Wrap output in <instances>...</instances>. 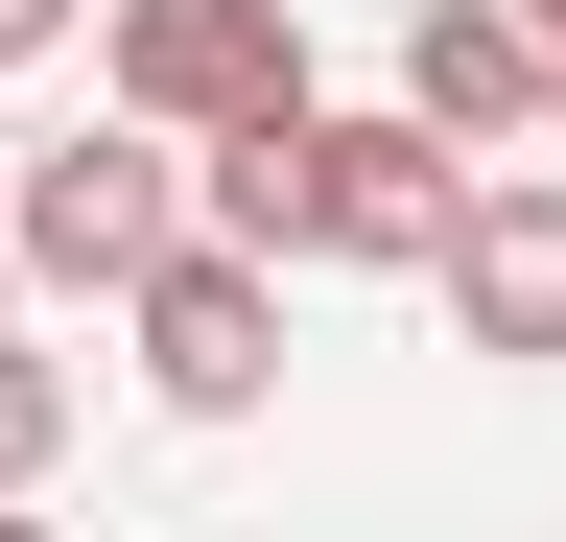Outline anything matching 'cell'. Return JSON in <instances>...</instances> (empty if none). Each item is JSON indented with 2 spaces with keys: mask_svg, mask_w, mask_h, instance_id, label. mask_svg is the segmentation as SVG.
<instances>
[{
  "mask_svg": "<svg viewBox=\"0 0 566 542\" xmlns=\"http://www.w3.org/2000/svg\"><path fill=\"white\" fill-rule=\"evenodd\" d=\"M118 330H142V401H166V425H237V401L283 378V259L189 213V236L118 284Z\"/></svg>",
  "mask_w": 566,
  "mask_h": 542,
  "instance_id": "cell-3",
  "label": "cell"
},
{
  "mask_svg": "<svg viewBox=\"0 0 566 542\" xmlns=\"http://www.w3.org/2000/svg\"><path fill=\"white\" fill-rule=\"evenodd\" d=\"M543 72H566V47L520 24V0H424V24H401V95L424 118H449V142L495 166V142H520V118H543Z\"/></svg>",
  "mask_w": 566,
  "mask_h": 542,
  "instance_id": "cell-6",
  "label": "cell"
},
{
  "mask_svg": "<svg viewBox=\"0 0 566 542\" xmlns=\"http://www.w3.org/2000/svg\"><path fill=\"white\" fill-rule=\"evenodd\" d=\"M48 448H71V354L0 330V496H48Z\"/></svg>",
  "mask_w": 566,
  "mask_h": 542,
  "instance_id": "cell-7",
  "label": "cell"
},
{
  "mask_svg": "<svg viewBox=\"0 0 566 542\" xmlns=\"http://www.w3.org/2000/svg\"><path fill=\"white\" fill-rule=\"evenodd\" d=\"M543 142H566V72H543Z\"/></svg>",
  "mask_w": 566,
  "mask_h": 542,
  "instance_id": "cell-9",
  "label": "cell"
},
{
  "mask_svg": "<svg viewBox=\"0 0 566 542\" xmlns=\"http://www.w3.org/2000/svg\"><path fill=\"white\" fill-rule=\"evenodd\" d=\"M48 47H71V0H0V72H48Z\"/></svg>",
  "mask_w": 566,
  "mask_h": 542,
  "instance_id": "cell-8",
  "label": "cell"
},
{
  "mask_svg": "<svg viewBox=\"0 0 566 542\" xmlns=\"http://www.w3.org/2000/svg\"><path fill=\"white\" fill-rule=\"evenodd\" d=\"M424 284H449V330H472L495 378H543L566 354V166H472V213H449Z\"/></svg>",
  "mask_w": 566,
  "mask_h": 542,
  "instance_id": "cell-5",
  "label": "cell"
},
{
  "mask_svg": "<svg viewBox=\"0 0 566 542\" xmlns=\"http://www.w3.org/2000/svg\"><path fill=\"white\" fill-rule=\"evenodd\" d=\"M95 72L166 118V142H237V118H307V24H283V0H118Z\"/></svg>",
  "mask_w": 566,
  "mask_h": 542,
  "instance_id": "cell-4",
  "label": "cell"
},
{
  "mask_svg": "<svg viewBox=\"0 0 566 542\" xmlns=\"http://www.w3.org/2000/svg\"><path fill=\"white\" fill-rule=\"evenodd\" d=\"M189 213L212 236H260V259H354V284H424L449 259V213H472V142L424 95H378V118H237V142H189Z\"/></svg>",
  "mask_w": 566,
  "mask_h": 542,
  "instance_id": "cell-1",
  "label": "cell"
},
{
  "mask_svg": "<svg viewBox=\"0 0 566 542\" xmlns=\"http://www.w3.org/2000/svg\"><path fill=\"white\" fill-rule=\"evenodd\" d=\"M166 236H189V142H166L142 95L95 118V142H48L24 189H0V259H24V284H71V307H118Z\"/></svg>",
  "mask_w": 566,
  "mask_h": 542,
  "instance_id": "cell-2",
  "label": "cell"
}]
</instances>
